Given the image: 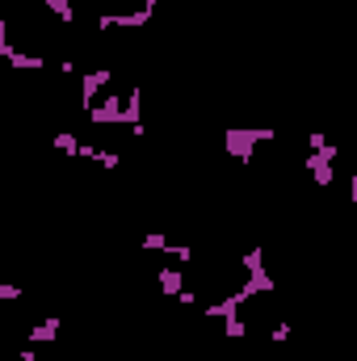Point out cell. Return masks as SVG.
Masks as SVG:
<instances>
[{"label": "cell", "mask_w": 357, "mask_h": 361, "mask_svg": "<svg viewBox=\"0 0 357 361\" xmlns=\"http://www.w3.org/2000/svg\"><path fill=\"white\" fill-rule=\"evenodd\" d=\"M277 139V130H223V152L227 156H236L240 164H248L253 160V152H257V143H273Z\"/></svg>", "instance_id": "1"}, {"label": "cell", "mask_w": 357, "mask_h": 361, "mask_svg": "<svg viewBox=\"0 0 357 361\" xmlns=\"http://www.w3.org/2000/svg\"><path fill=\"white\" fill-rule=\"evenodd\" d=\"M85 118H89V126H122V92L109 89V97L101 105L85 109Z\"/></svg>", "instance_id": "2"}, {"label": "cell", "mask_w": 357, "mask_h": 361, "mask_svg": "<svg viewBox=\"0 0 357 361\" xmlns=\"http://www.w3.org/2000/svg\"><path fill=\"white\" fill-rule=\"evenodd\" d=\"M114 85V72L109 68H92V72H80V109L97 105V97Z\"/></svg>", "instance_id": "3"}, {"label": "cell", "mask_w": 357, "mask_h": 361, "mask_svg": "<svg viewBox=\"0 0 357 361\" xmlns=\"http://www.w3.org/2000/svg\"><path fill=\"white\" fill-rule=\"evenodd\" d=\"M185 281H189V273L181 269V265H173V261L156 269V290H160L164 298H177L181 290H185Z\"/></svg>", "instance_id": "4"}, {"label": "cell", "mask_w": 357, "mask_h": 361, "mask_svg": "<svg viewBox=\"0 0 357 361\" xmlns=\"http://www.w3.org/2000/svg\"><path fill=\"white\" fill-rule=\"evenodd\" d=\"M59 328H63V319H59V315H47L42 324H34V328L25 332V345H47V341L59 336Z\"/></svg>", "instance_id": "5"}, {"label": "cell", "mask_w": 357, "mask_h": 361, "mask_svg": "<svg viewBox=\"0 0 357 361\" xmlns=\"http://www.w3.org/2000/svg\"><path fill=\"white\" fill-rule=\"evenodd\" d=\"M143 248H147V252H156V257H169V248H173V244H169V235H164V231H147V235H143Z\"/></svg>", "instance_id": "6"}, {"label": "cell", "mask_w": 357, "mask_h": 361, "mask_svg": "<svg viewBox=\"0 0 357 361\" xmlns=\"http://www.w3.org/2000/svg\"><path fill=\"white\" fill-rule=\"evenodd\" d=\"M42 4H47V8H51L59 21H63V25H72V21H76V8H72V0H42Z\"/></svg>", "instance_id": "7"}, {"label": "cell", "mask_w": 357, "mask_h": 361, "mask_svg": "<svg viewBox=\"0 0 357 361\" xmlns=\"http://www.w3.org/2000/svg\"><path fill=\"white\" fill-rule=\"evenodd\" d=\"M55 147H59L63 156H80V139H76L72 130H59V135H55Z\"/></svg>", "instance_id": "8"}, {"label": "cell", "mask_w": 357, "mask_h": 361, "mask_svg": "<svg viewBox=\"0 0 357 361\" xmlns=\"http://www.w3.org/2000/svg\"><path fill=\"white\" fill-rule=\"evenodd\" d=\"M269 341H273V345H286V341H290V319H277V324H273V336H269Z\"/></svg>", "instance_id": "9"}, {"label": "cell", "mask_w": 357, "mask_h": 361, "mask_svg": "<svg viewBox=\"0 0 357 361\" xmlns=\"http://www.w3.org/2000/svg\"><path fill=\"white\" fill-rule=\"evenodd\" d=\"M13 298H21V286L17 281H0V302H13Z\"/></svg>", "instance_id": "10"}, {"label": "cell", "mask_w": 357, "mask_h": 361, "mask_svg": "<svg viewBox=\"0 0 357 361\" xmlns=\"http://www.w3.org/2000/svg\"><path fill=\"white\" fill-rule=\"evenodd\" d=\"M147 361H164V357H147Z\"/></svg>", "instance_id": "11"}]
</instances>
